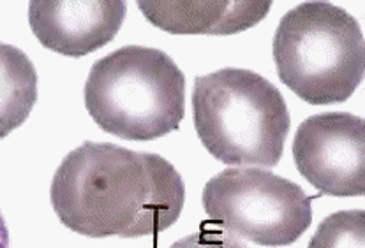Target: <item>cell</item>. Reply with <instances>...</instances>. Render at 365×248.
<instances>
[{"mask_svg":"<svg viewBox=\"0 0 365 248\" xmlns=\"http://www.w3.org/2000/svg\"><path fill=\"white\" fill-rule=\"evenodd\" d=\"M170 248H247L233 236L210 227L208 222H203L198 232L175 242Z\"/></svg>","mask_w":365,"mask_h":248,"instance_id":"obj_11","label":"cell"},{"mask_svg":"<svg viewBox=\"0 0 365 248\" xmlns=\"http://www.w3.org/2000/svg\"><path fill=\"white\" fill-rule=\"evenodd\" d=\"M192 120L208 153L232 166L275 168L292 120L275 85L249 69L226 68L195 80Z\"/></svg>","mask_w":365,"mask_h":248,"instance_id":"obj_2","label":"cell"},{"mask_svg":"<svg viewBox=\"0 0 365 248\" xmlns=\"http://www.w3.org/2000/svg\"><path fill=\"white\" fill-rule=\"evenodd\" d=\"M297 169L316 190L334 198L365 194V124L351 113L312 114L293 139Z\"/></svg>","mask_w":365,"mask_h":248,"instance_id":"obj_6","label":"cell"},{"mask_svg":"<svg viewBox=\"0 0 365 248\" xmlns=\"http://www.w3.org/2000/svg\"><path fill=\"white\" fill-rule=\"evenodd\" d=\"M50 198L58 220L76 234L134 239L161 234L178 220L185 185L161 155L85 141L58 166Z\"/></svg>","mask_w":365,"mask_h":248,"instance_id":"obj_1","label":"cell"},{"mask_svg":"<svg viewBox=\"0 0 365 248\" xmlns=\"http://www.w3.org/2000/svg\"><path fill=\"white\" fill-rule=\"evenodd\" d=\"M203 208L210 225L268 248L292 245L312 222V201L300 185L256 168L225 169L208 180Z\"/></svg>","mask_w":365,"mask_h":248,"instance_id":"obj_5","label":"cell"},{"mask_svg":"<svg viewBox=\"0 0 365 248\" xmlns=\"http://www.w3.org/2000/svg\"><path fill=\"white\" fill-rule=\"evenodd\" d=\"M37 102V72L16 46L0 43V139L21 127Z\"/></svg>","mask_w":365,"mask_h":248,"instance_id":"obj_9","label":"cell"},{"mask_svg":"<svg viewBox=\"0 0 365 248\" xmlns=\"http://www.w3.org/2000/svg\"><path fill=\"white\" fill-rule=\"evenodd\" d=\"M279 80L304 102H344L362 83L365 46L360 25L329 2H304L281 18L272 43Z\"/></svg>","mask_w":365,"mask_h":248,"instance_id":"obj_4","label":"cell"},{"mask_svg":"<svg viewBox=\"0 0 365 248\" xmlns=\"http://www.w3.org/2000/svg\"><path fill=\"white\" fill-rule=\"evenodd\" d=\"M125 18L122 0H34L29 23L41 44L80 58L115 39Z\"/></svg>","mask_w":365,"mask_h":248,"instance_id":"obj_7","label":"cell"},{"mask_svg":"<svg viewBox=\"0 0 365 248\" xmlns=\"http://www.w3.org/2000/svg\"><path fill=\"white\" fill-rule=\"evenodd\" d=\"M309 248H365L364 210L329 215L316 229Z\"/></svg>","mask_w":365,"mask_h":248,"instance_id":"obj_10","label":"cell"},{"mask_svg":"<svg viewBox=\"0 0 365 248\" xmlns=\"http://www.w3.org/2000/svg\"><path fill=\"white\" fill-rule=\"evenodd\" d=\"M154 27L170 34L232 36L258 25L272 2H138Z\"/></svg>","mask_w":365,"mask_h":248,"instance_id":"obj_8","label":"cell"},{"mask_svg":"<svg viewBox=\"0 0 365 248\" xmlns=\"http://www.w3.org/2000/svg\"><path fill=\"white\" fill-rule=\"evenodd\" d=\"M83 97L104 132L128 141H154L184 120L185 77L165 51L133 44L92 65Z\"/></svg>","mask_w":365,"mask_h":248,"instance_id":"obj_3","label":"cell"}]
</instances>
